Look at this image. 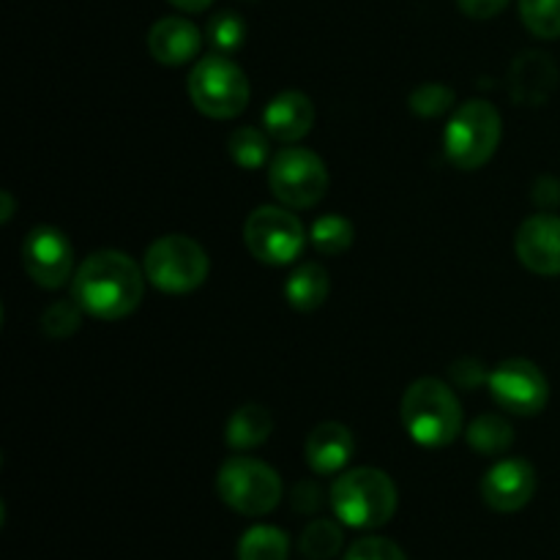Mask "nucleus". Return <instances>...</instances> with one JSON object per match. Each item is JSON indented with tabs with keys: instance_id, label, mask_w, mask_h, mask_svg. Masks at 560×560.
Segmentation results:
<instances>
[{
	"instance_id": "nucleus-1",
	"label": "nucleus",
	"mask_w": 560,
	"mask_h": 560,
	"mask_svg": "<svg viewBox=\"0 0 560 560\" xmlns=\"http://www.w3.org/2000/svg\"><path fill=\"white\" fill-rule=\"evenodd\" d=\"M145 268L118 249L93 252L71 279V299L98 320H124L145 295Z\"/></svg>"
},
{
	"instance_id": "nucleus-2",
	"label": "nucleus",
	"mask_w": 560,
	"mask_h": 560,
	"mask_svg": "<svg viewBox=\"0 0 560 560\" xmlns=\"http://www.w3.org/2000/svg\"><path fill=\"white\" fill-rule=\"evenodd\" d=\"M402 424L419 446H448L463 430V408L454 388L438 377L410 383L402 397Z\"/></svg>"
},
{
	"instance_id": "nucleus-3",
	"label": "nucleus",
	"mask_w": 560,
	"mask_h": 560,
	"mask_svg": "<svg viewBox=\"0 0 560 560\" xmlns=\"http://www.w3.org/2000/svg\"><path fill=\"white\" fill-rule=\"evenodd\" d=\"M334 514L342 525L375 530L397 512V485L377 468L345 470L328 492Z\"/></svg>"
},
{
	"instance_id": "nucleus-4",
	"label": "nucleus",
	"mask_w": 560,
	"mask_h": 560,
	"mask_svg": "<svg viewBox=\"0 0 560 560\" xmlns=\"http://www.w3.org/2000/svg\"><path fill=\"white\" fill-rule=\"evenodd\" d=\"M501 113L485 98H470L459 104L443 135V151L448 162L459 170H479L495 156L501 145Z\"/></svg>"
},
{
	"instance_id": "nucleus-5",
	"label": "nucleus",
	"mask_w": 560,
	"mask_h": 560,
	"mask_svg": "<svg viewBox=\"0 0 560 560\" xmlns=\"http://www.w3.org/2000/svg\"><path fill=\"white\" fill-rule=\"evenodd\" d=\"M189 98L208 118H235L249 104V80L235 60L224 55H208L191 69Z\"/></svg>"
},
{
	"instance_id": "nucleus-6",
	"label": "nucleus",
	"mask_w": 560,
	"mask_h": 560,
	"mask_svg": "<svg viewBox=\"0 0 560 560\" xmlns=\"http://www.w3.org/2000/svg\"><path fill=\"white\" fill-rule=\"evenodd\" d=\"M142 268L153 288H159L162 293L180 295L191 293L206 282L211 262H208L206 249L195 238L175 233L162 235L148 246Z\"/></svg>"
},
{
	"instance_id": "nucleus-7",
	"label": "nucleus",
	"mask_w": 560,
	"mask_h": 560,
	"mask_svg": "<svg viewBox=\"0 0 560 560\" xmlns=\"http://www.w3.org/2000/svg\"><path fill=\"white\" fill-rule=\"evenodd\" d=\"M217 492L233 512L262 517L282 501V479L255 457H230L217 474Z\"/></svg>"
},
{
	"instance_id": "nucleus-8",
	"label": "nucleus",
	"mask_w": 560,
	"mask_h": 560,
	"mask_svg": "<svg viewBox=\"0 0 560 560\" xmlns=\"http://www.w3.org/2000/svg\"><path fill=\"white\" fill-rule=\"evenodd\" d=\"M268 184L273 197L288 208H312L326 197L328 170L317 153L306 148H282L271 159Z\"/></svg>"
},
{
	"instance_id": "nucleus-9",
	"label": "nucleus",
	"mask_w": 560,
	"mask_h": 560,
	"mask_svg": "<svg viewBox=\"0 0 560 560\" xmlns=\"http://www.w3.org/2000/svg\"><path fill=\"white\" fill-rule=\"evenodd\" d=\"M244 241L252 255L268 266H284L301 255L306 244L304 224L288 206H260L244 224Z\"/></svg>"
},
{
	"instance_id": "nucleus-10",
	"label": "nucleus",
	"mask_w": 560,
	"mask_h": 560,
	"mask_svg": "<svg viewBox=\"0 0 560 560\" xmlns=\"http://www.w3.org/2000/svg\"><path fill=\"white\" fill-rule=\"evenodd\" d=\"M490 392L503 410L514 416H536L550 402V383L545 372L528 359H509L490 375Z\"/></svg>"
},
{
	"instance_id": "nucleus-11",
	"label": "nucleus",
	"mask_w": 560,
	"mask_h": 560,
	"mask_svg": "<svg viewBox=\"0 0 560 560\" xmlns=\"http://www.w3.org/2000/svg\"><path fill=\"white\" fill-rule=\"evenodd\" d=\"M22 268L38 288H63L74 271L71 241L58 228H33L22 241Z\"/></svg>"
},
{
	"instance_id": "nucleus-12",
	"label": "nucleus",
	"mask_w": 560,
	"mask_h": 560,
	"mask_svg": "<svg viewBox=\"0 0 560 560\" xmlns=\"http://www.w3.org/2000/svg\"><path fill=\"white\" fill-rule=\"evenodd\" d=\"M536 492V470L528 459H503L481 479V498L492 512L512 514L530 503Z\"/></svg>"
},
{
	"instance_id": "nucleus-13",
	"label": "nucleus",
	"mask_w": 560,
	"mask_h": 560,
	"mask_svg": "<svg viewBox=\"0 0 560 560\" xmlns=\"http://www.w3.org/2000/svg\"><path fill=\"white\" fill-rule=\"evenodd\" d=\"M520 262L539 277H560V217L536 213L525 219L514 238Z\"/></svg>"
},
{
	"instance_id": "nucleus-14",
	"label": "nucleus",
	"mask_w": 560,
	"mask_h": 560,
	"mask_svg": "<svg viewBox=\"0 0 560 560\" xmlns=\"http://www.w3.org/2000/svg\"><path fill=\"white\" fill-rule=\"evenodd\" d=\"M558 85V66L545 52H523L509 69V93L517 104L539 107Z\"/></svg>"
},
{
	"instance_id": "nucleus-15",
	"label": "nucleus",
	"mask_w": 560,
	"mask_h": 560,
	"mask_svg": "<svg viewBox=\"0 0 560 560\" xmlns=\"http://www.w3.org/2000/svg\"><path fill=\"white\" fill-rule=\"evenodd\" d=\"M315 124V104L306 93L284 91L268 102L262 113V126L268 135L279 142H299L306 137Z\"/></svg>"
},
{
	"instance_id": "nucleus-16",
	"label": "nucleus",
	"mask_w": 560,
	"mask_h": 560,
	"mask_svg": "<svg viewBox=\"0 0 560 560\" xmlns=\"http://www.w3.org/2000/svg\"><path fill=\"white\" fill-rule=\"evenodd\" d=\"M200 31L184 16H164L148 33V49L162 66H184L200 52Z\"/></svg>"
},
{
	"instance_id": "nucleus-17",
	"label": "nucleus",
	"mask_w": 560,
	"mask_h": 560,
	"mask_svg": "<svg viewBox=\"0 0 560 560\" xmlns=\"http://www.w3.org/2000/svg\"><path fill=\"white\" fill-rule=\"evenodd\" d=\"M304 454L315 474L334 476L353 457V435L339 421H323L306 438Z\"/></svg>"
},
{
	"instance_id": "nucleus-18",
	"label": "nucleus",
	"mask_w": 560,
	"mask_h": 560,
	"mask_svg": "<svg viewBox=\"0 0 560 560\" xmlns=\"http://www.w3.org/2000/svg\"><path fill=\"white\" fill-rule=\"evenodd\" d=\"M328 293H331V282H328V271L317 262H304L290 273L284 282V295L288 304L299 312H312L317 306L326 304Z\"/></svg>"
},
{
	"instance_id": "nucleus-19",
	"label": "nucleus",
	"mask_w": 560,
	"mask_h": 560,
	"mask_svg": "<svg viewBox=\"0 0 560 560\" xmlns=\"http://www.w3.org/2000/svg\"><path fill=\"white\" fill-rule=\"evenodd\" d=\"M273 432V419L262 405H241L228 421V446L235 452H249L266 443Z\"/></svg>"
},
{
	"instance_id": "nucleus-20",
	"label": "nucleus",
	"mask_w": 560,
	"mask_h": 560,
	"mask_svg": "<svg viewBox=\"0 0 560 560\" xmlns=\"http://www.w3.org/2000/svg\"><path fill=\"white\" fill-rule=\"evenodd\" d=\"M468 443L476 454H485V457H498V454H506L514 443V427L509 424L503 416L498 413H485L479 419H474V424L468 427Z\"/></svg>"
},
{
	"instance_id": "nucleus-21",
	"label": "nucleus",
	"mask_w": 560,
	"mask_h": 560,
	"mask_svg": "<svg viewBox=\"0 0 560 560\" xmlns=\"http://www.w3.org/2000/svg\"><path fill=\"white\" fill-rule=\"evenodd\" d=\"M290 539L273 525H255L238 541V560H288Z\"/></svg>"
},
{
	"instance_id": "nucleus-22",
	"label": "nucleus",
	"mask_w": 560,
	"mask_h": 560,
	"mask_svg": "<svg viewBox=\"0 0 560 560\" xmlns=\"http://www.w3.org/2000/svg\"><path fill=\"white\" fill-rule=\"evenodd\" d=\"M345 534L331 520H315L304 528L299 539V552L310 560H331L342 550Z\"/></svg>"
},
{
	"instance_id": "nucleus-23",
	"label": "nucleus",
	"mask_w": 560,
	"mask_h": 560,
	"mask_svg": "<svg viewBox=\"0 0 560 560\" xmlns=\"http://www.w3.org/2000/svg\"><path fill=\"white\" fill-rule=\"evenodd\" d=\"M310 238L320 255H342L353 244V224L339 213H328L312 224Z\"/></svg>"
},
{
	"instance_id": "nucleus-24",
	"label": "nucleus",
	"mask_w": 560,
	"mask_h": 560,
	"mask_svg": "<svg viewBox=\"0 0 560 560\" xmlns=\"http://www.w3.org/2000/svg\"><path fill=\"white\" fill-rule=\"evenodd\" d=\"M228 151L233 162L244 170H257L268 159V137L255 126H241L230 135Z\"/></svg>"
},
{
	"instance_id": "nucleus-25",
	"label": "nucleus",
	"mask_w": 560,
	"mask_h": 560,
	"mask_svg": "<svg viewBox=\"0 0 560 560\" xmlns=\"http://www.w3.org/2000/svg\"><path fill=\"white\" fill-rule=\"evenodd\" d=\"M525 27L539 38H560V0H520Z\"/></svg>"
},
{
	"instance_id": "nucleus-26",
	"label": "nucleus",
	"mask_w": 560,
	"mask_h": 560,
	"mask_svg": "<svg viewBox=\"0 0 560 560\" xmlns=\"http://www.w3.org/2000/svg\"><path fill=\"white\" fill-rule=\"evenodd\" d=\"M244 20L238 14H233V11H222V14L211 16V22H208V42L219 52H235L244 44Z\"/></svg>"
},
{
	"instance_id": "nucleus-27",
	"label": "nucleus",
	"mask_w": 560,
	"mask_h": 560,
	"mask_svg": "<svg viewBox=\"0 0 560 560\" xmlns=\"http://www.w3.org/2000/svg\"><path fill=\"white\" fill-rule=\"evenodd\" d=\"M82 320V306L77 304L74 299L71 301H55V304L47 306L42 317V328L55 339L71 337V334L80 328Z\"/></svg>"
},
{
	"instance_id": "nucleus-28",
	"label": "nucleus",
	"mask_w": 560,
	"mask_h": 560,
	"mask_svg": "<svg viewBox=\"0 0 560 560\" xmlns=\"http://www.w3.org/2000/svg\"><path fill=\"white\" fill-rule=\"evenodd\" d=\"M452 104H454L452 88L441 85V82H427V85L416 88V91L410 93V109L424 115V118H438V115L446 113Z\"/></svg>"
},
{
	"instance_id": "nucleus-29",
	"label": "nucleus",
	"mask_w": 560,
	"mask_h": 560,
	"mask_svg": "<svg viewBox=\"0 0 560 560\" xmlns=\"http://www.w3.org/2000/svg\"><path fill=\"white\" fill-rule=\"evenodd\" d=\"M345 560H408V556L394 541L381 539V536H366V539L350 545V550L345 552Z\"/></svg>"
},
{
	"instance_id": "nucleus-30",
	"label": "nucleus",
	"mask_w": 560,
	"mask_h": 560,
	"mask_svg": "<svg viewBox=\"0 0 560 560\" xmlns=\"http://www.w3.org/2000/svg\"><path fill=\"white\" fill-rule=\"evenodd\" d=\"M452 381H454V386L474 392V388H479L481 383L490 381V377H487L485 364H481V361L459 359L452 364Z\"/></svg>"
},
{
	"instance_id": "nucleus-31",
	"label": "nucleus",
	"mask_w": 560,
	"mask_h": 560,
	"mask_svg": "<svg viewBox=\"0 0 560 560\" xmlns=\"http://www.w3.org/2000/svg\"><path fill=\"white\" fill-rule=\"evenodd\" d=\"M293 509L301 514H315L317 509L323 506V490L317 485H312V481H301L299 487L293 490Z\"/></svg>"
},
{
	"instance_id": "nucleus-32",
	"label": "nucleus",
	"mask_w": 560,
	"mask_h": 560,
	"mask_svg": "<svg viewBox=\"0 0 560 560\" xmlns=\"http://www.w3.org/2000/svg\"><path fill=\"white\" fill-rule=\"evenodd\" d=\"M457 5L470 20H492V16L506 9L509 0H457Z\"/></svg>"
},
{
	"instance_id": "nucleus-33",
	"label": "nucleus",
	"mask_w": 560,
	"mask_h": 560,
	"mask_svg": "<svg viewBox=\"0 0 560 560\" xmlns=\"http://www.w3.org/2000/svg\"><path fill=\"white\" fill-rule=\"evenodd\" d=\"M170 3H173L175 9L189 11V14H195V11H206L208 5L213 3V0H170Z\"/></svg>"
},
{
	"instance_id": "nucleus-34",
	"label": "nucleus",
	"mask_w": 560,
	"mask_h": 560,
	"mask_svg": "<svg viewBox=\"0 0 560 560\" xmlns=\"http://www.w3.org/2000/svg\"><path fill=\"white\" fill-rule=\"evenodd\" d=\"M3 200H5V211H3V222H9V219H11V195H9V191H3Z\"/></svg>"
}]
</instances>
